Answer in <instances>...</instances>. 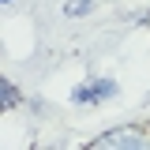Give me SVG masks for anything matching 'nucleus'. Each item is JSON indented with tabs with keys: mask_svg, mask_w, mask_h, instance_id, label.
I'll return each mask as SVG.
<instances>
[{
	"mask_svg": "<svg viewBox=\"0 0 150 150\" xmlns=\"http://www.w3.org/2000/svg\"><path fill=\"white\" fill-rule=\"evenodd\" d=\"M120 90V83L116 79H105V75H94L86 83H79L71 90V105H98V101H105V98H116Z\"/></svg>",
	"mask_w": 150,
	"mask_h": 150,
	"instance_id": "f03ea898",
	"label": "nucleus"
},
{
	"mask_svg": "<svg viewBox=\"0 0 150 150\" xmlns=\"http://www.w3.org/2000/svg\"><path fill=\"white\" fill-rule=\"evenodd\" d=\"M0 4H11V0H0Z\"/></svg>",
	"mask_w": 150,
	"mask_h": 150,
	"instance_id": "39448f33",
	"label": "nucleus"
},
{
	"mask_svg": "<svg viewBox=\"0 0 150 150\" xmlns=\"http://www.w3.org/2000/svg\"><path fill=\"white\" fill-rule=\"evenodd\" d=\"M90 150H150V135L139 128H112L105 135H98Z\"/></svg>",
	"mask_w": 150,
	"mask_h": 150,
	"instance_id": "f257e3e1",
	"label": "nucleus"
},
{
	"mask_svg": "<svg viewBox=\"0 0 150 150\" xmlns=\"http://www.w3.org/2000/svg\"><path fill=\"white\" fill-rule=\"evenodd\" d=\"M0 98H4V105H0V109H19V101H23V98H19V90L15 86H11V79H4V83H0Z\"/></svg>",
	"mask_w": 150,
	"mask_h": 150,
	"instance_id": "20e7f679",
	"label": "nucleus"
},
{
	"mask_svg": "<svg viewBox=\"0 0 150 150\" xmlns=\"http://www.w3.org/2000/svg\"><path fill=\"white\" fill-rule=\"evenodd\" d=\"M94 8H98V0H68L64 4V15L68 19H86Z\"/></svg>",
	"mask_w": 150,
	"mask_h": 150,
	"instance_id": "7ed1b4c3",
	"label": "nucleus"
}]
</instances>
